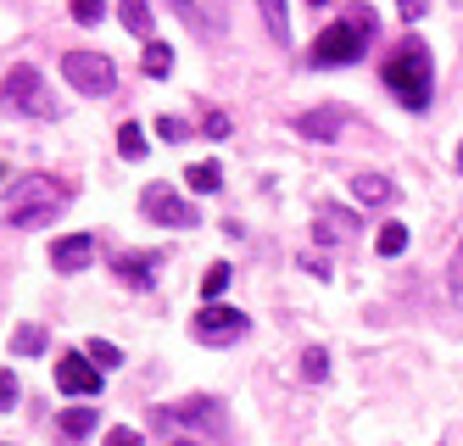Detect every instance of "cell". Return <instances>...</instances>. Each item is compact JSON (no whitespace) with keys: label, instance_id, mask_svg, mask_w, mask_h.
Here are the masks:
<instances>
[{"label":"cell","instance_id":"cell-1","mask_svg":"<svg viewBox=\"0 0 463 446\" xmlns=\"http://www.w3.org/2000/svg\"><path fill=\"white\" fill-rule=\"evenodd\" d=\"M73 201V185H56L51 174H28L12 185L6 207H0V223L12 229H40V223H56V213Z\"/></svg>","mask_w":463,"mask_h":446},{"label":"cell","instance_id":"cell-2","mask_svg":"<svg viewBox=\"0 0 463 446\" xmlns=\"http://www.w3.org/2000/svg\"><path fill=\"white\" fill-rule=\"evenodd\" d=\"M380 79H385V90H391L396 100H402L408 112H424V107H430V84H436V73H430V51H424V40H402V51L385 56Z\"/></svg>","mask_w":463,"mask_h":446},{"label":"cell","instance_id":"cell-3","mask_svg":"<svg viewBox=\"0 0 463 446\" xmlns=\"http://www.w3.org/2000/svg\"><path fill=\"white\" fill-rule=\"evenodd\" d=\"M6 107H17V112H28V118H56V95L45 90V79H40V67H28V62H17L12 73H6Z\"/></svg>","mask_w":463,"mask_h":446},{"label":"cell","instance_id":"cell-4","mask_svg":"<svg viewBox=\"0 0 463 446\" xmlns=\"http://www.w3.org/2000/svg\"><path fill=\"white\" fill-rule=\"evenodd\" d=\"M61 73H68V84L84 90V95H112L118 90V67L101 51H68L61 56Z\"/></svg>","mask_w":463,"mask_h":446},{"label":"cell","instance_id":"cell-5","mask_svg":"<svg viewBox=\"0 0 463 446\" xmlns=\"http://www.w3.org/2000/svg\"><path fill=\"white\" fill-rule=\"evenodd\" d=\"M363 45H369V33H363L357 23H329L313 40V62L318 67H346V62L363 56Z\"/></svg>","mask_w":463,"mask_h":446},{"label":"cell","instance_id":"cell-6","mask_svg":"<svg viewBox=\"0 0 463 446\" xmlns=\"http://www.w3.org/2000/svg\"><path fill=\"white\" fill-rule=\"evenodd\" d=\"M146 218L151 223H168V229H195V207L174 190V185H146Z\"/></svg>","mask_w":463,"mask_h":446},{"label":"cell","instance_id":"cell-7","mask_svg":"<svg viewBox=\"0 0 463 446\" xmlns=\"http://www.w3.org/2000/svg\"><path fill=\"white\" fill-rule=\"evenodd\" d=\"M195 335H202L207 346H223V340L246 335V313H235V307H223V301H213V307H202V313H195Z\"/></svg>","mask_w":463,"mask_h":446},{"label":"cell","instance_id":"cell-8","mask_svg":"<svg viewBox=\"0 0 463 446\" xmlns=\"http://www.w3.org/2000/svg\"><path fill=\"white\" fill-rule=\"evenodd\" d=\"M56 385L68 391V396H101V368H95L84 352L56 357Z\"/></svg>","mask_w":463,"mask_h":446},{"label":"cell","instance_id":"cell-9","mask_svg":"<svg viewBox=\"0 0 463 446\" xmlns=\"http://www.w3.org/2000/svg\"><path fill=\"white\" fill-rule=\"evenodd\" d=\"M174 419H184L190 430H207V435H229V419H223V407L213 402V396H190V402H179L174 407Z\"/></svg>","mask_w":463,"mask_h":446},{"label":"cell","instance_id":"cell-10","mask_svg":"<svg viewBox=\"0 0 463 446\" xmlns=\"http://www.w3.org/2000/svg\"><path fill=\"white\" fill-rule=\"evenodd\" d=\"M51 262H56L61 273L90 268V262H95V234H68V240H56V246H51Z\"/></svg>","mask_w":463,"mask_h":446},{"label":"cell","instance_id":"cell-11","mask_svg":"<svg viewBox=\"0 0 463 446\" xmlns=\"http://www.w3.org/2000/svg\"><path fill=\"white\" fill-rule=\"evenodd\" d=\"M341 128H346V112L341 107H318V112L296 118V134H307V140H341Z\"/></svg>","mask_w":463,"mask_h":446},{"label":"cell","instance_id":"cell-12","mask_svg":"<svg viewBox=\"0 0 463 446\" xmlns=\"http://www.w3.org/2000/svg\"><path fill=\"white\" fill-rule=\"evenodd\" d=\"M313 234L324 240V246H341V240H352V234H357V218H352L346 207H318Z\"/></svg>","mask_w":463,"mask_h":446},{"label":"cell","instance_id":"cell-13","mask_svg":"<svg viewBox=\"0 0 463 446\" xmlns=\"http://www.w3.org/2000/svg\"><path fill=\"white\" fill-rule=\"evenodd\" d=\"M352 195L363 201V207H385V201H396V185L385 174H357L352 179Z\"/></svg>","mask_w":463,"mask_h":446},{"label":"cell","instance_id":"cell-14","mask_svg":"<svg viewBox=\"0 0 463 446\" xmlns=\"http://www.w3.org/2000/svg\"><path fill=\"white\" fill-rule=\"evenodd\" d=\"M257 12H262V28H269V40H274V45H285V40H290L285 0H257Z\"/></svg>","mask_w":463,"mask_h":446},{"label":"cell","instance_id":"cell-15","mask_svg":"<svg viewBox=\"0 0 463 446\" xmlns=\"http://www.w3.org/2000/svg\"><path fill=\"white\" fill-rule=\"evenodd\" d=\"M118 17H123V28L128 33H151V0H118Z\"/></svg>","mask_w":463,"mask_h":446},{"label":"cell","instance_id":"cell-16","mask_svg":"<svg viewBox=\"0 0 463 446\" xmlns=\"http://www.w3.org/2000/svg\"><path fill=\"white\" fill-rule=\"evenodd\" d=\"M118 157H123V162H140V157H146V128H140V123H123V128H118Z\"/></svg>","mask_w":463,"mask_h":446},{"label":"cell","instance_id":"cell-17","mask_svg":"<svg viewBox=\"0 0 463 446\" xmlns=\"http://www.w3.org/2000/svg\"><path fill=\"white\" fill-rule=\"evenodd\" d=\"M184 179H190V190H195V195H213V190L223 185V167H218V162H195Z\"/></svg>","mask_w":463,"mask_h":446},{"label":"cell","instance_id":"cell-18","mask_svg":"<svg viewBox=\"0 0 463 446\" xmlns=\"http://www.w3.org/2000/svg\"><path fill=\"white\" fill-rule=\"evenodd\" d=\"M374 251H380V257H402V251H408V223H385V229L374 234Z\"/></svg>","mask_w":463,"mask_h":446},{"label":"cell","instance_id":"cell-19","mask_svg":"<svg viewBox=\"0 0 463 446\" xmlns=\"http://www.w3.org/2000/svg\"><path fill=\"white\" fill-rule=\"evenodd\" d=\"M151 262H156V257H135V251L118 257V280H123V285H151Z\"/></svg>","mask_w":463,"mask_h":446},{"label":"cell","instance_id":"cell-20","mask_svg":"<svg viewBox=\"0 0 463 446\" xmlns=\"http://www.w3.org/2000/svg\"><path fill=\"white\" fill-rule=\"evenodd\" d=\"M12 352H17V357H40V352H45V329H40V324H17Z\"/></svg>","mask_w":463,"mask_h":446},{"label":"cell","instance_id":"cell-21","mask_svg":"<svg viewBox=\"0 0 463 446\" xmlns=\"http://www.w3.org/2000/svg\"><path fill=\"white\" fill-rule=\"evenodd\" d=\"M140 67H146L151 79H168V73H174V51L162 45V40H151V45H146V56H140Z\"/></svg>","mask_w":463,"mask_h":446},{"label":"cell","instance_id":"cell-22","mask_svg":"<svg viewBox=\"0 0 463 446\" xmlns=\"http://www.w3.org/2000/svg\"><path fill=\"white\" fill-rule=\"evenodd\" d=\"M90 430H95V407H68V413H61V435L68 441H79Z\"/></svg>","mask_w":463,"mask_h":446},{"label":"cell","instance_id":"cell-23","mask_svg":"<svg viewBox=\"0 0 463 446\" xmlns=\"http://www.w3.org/2000/svg\"><path fill=\"white\" fill-rule=\"evenodd\" d=\"M84 357H90V363H95V368H101V374H107V368H118V363H123V352H118V346H112V340H101V335H95V340H90V346H84Z\"/></svg>","mask_w":463,"mask_h":446},{"label":"cell","instance_id":"cell-24","mask_svg":"<svg viewBox=\"0 0 463 446\" xmlns=\"http://www.w3.org/2000/svg\"><path fill=\"white\" fill-rule=\"evenodd\" d=\"M223 285H229V262H213V268H207V280H202V296H207V307L223 296Z\"/></svg>","mask_w":463,"mask_h":446},{"label":"cell","instance_id":"cell-25","mask_svg":"<svg viewBox=\"0 0 463 446\" xmlns=\"http://www.w3.org/2000/svg\"><path fill=\"white\" fill-rule=\"evenodd\" d=\"M324 374H329V352L324 346H307L302 352V380H324Z\"/></svg>","mask_w":463,"mask_h":446},{"label":"cell","instance_id":"cell-26","mask_svg":"<svg viewBox=\"0 0 463 446\" xmlns=\"http://www.w3.org/2000/svg\"><path fill=\"white\" fill-rule=\"evenodd\" d=\"M17 396H23L17 374H12V368H0V413H12V407H17Z\"/></svg>","mask_w":463,"mask_h":446},{"label":"cell","instance_id":"cell-27","mask_svg":"<svg viewBox=\"0 0 463 446\" xmlns=\"http://www.w3.org/2000/svg\"><path fill=\"white\" fill-rule=\"evenodd\" d=\"M174 12H179V17H184L190 28H202V33H218V28H213V23L202 17V6H195V0H174Z\"/></svg>","mask_w":463,"mask_h":446},{"label":"cell","instance_id":"cell-28","mask_svg":"<svg viewBox=\"0 0 463 446\" xmlns=\"http://www.w3.org/2000/svg\"><path fill=\"white\" fill-rule=\"evenodd\" d=\"M101 12H107V0H73V23H101Z\"/></svg>","mask_w":463,"mask_h":446},{"label":"cell","instance_id":"cell-29","mask_svg":"<svg viewBox=\"0 0 463 446\" xmlns=\"http://www.w3.org/2000/svg\"><path fill=\"white\" fill-rule=\"evenodd\" d=\"M156 134H162V140H184V134H190V128H184L179 118H156Z\"/></svg>","mask_w":463,"mask_h":446},{"label":"cell","instance_id":"cell-30","mask_svg":"<svg viewBox=\"0 0 463 446\" xmlns=\"http://www.w3.org/2000/svg\"><path fill=\"white\" fill-rule=\"evenodd\" d=\"M396 12H402V23H419L430 12V0H396Z\"/></svg>","mask_w":463,"mask_h":446},{"label":"cell","instance_id":"cell-31","mask_svg":"<svg viewBox=\"0 0 463 446\" xmlns=\"http://www.w3.org/2000/svg\"><path fill=\"white\" fill-rule=\"evenodd\" d=\"M223 134H229V118L223 112H207V140H223Z\"/></svg>","mask_w":463,"mask_h":446},{"label":"cell","instance_id":"cell-32","mask_svg":"<svg viewBox=\"0 0 463 446\" xmlns=\"http://www.w3.org/2000/svg\"><path fill=\"white\" fill-rule=\"evenodd\" d=\"M107 446H140L135 430H107Z\"/></svg>","mask_w":463,"mask_h":446},{"label":"cell","instance_id":"cell-33","mask_svg":"<svg viewBox=\"0 0 463 446\" xmlns=\"http://www.w3.org/2000/svg\"><path fill=\"white\" fill-rule=\"evenodd\" d=\"M452 285L463 290V240H458V251H452Z\"/></svg>","mask_w":463,"mask_h":446},{"label":"cell","instance_id":"cell-34","mask_svg":"<svg viewBox=\"0 0 463 446\" xmlns=\"http://www.w3.org/2000/svg\"><path fill=\"white\" fill-rule=\"evenodd\" d=\"M458 174H463V146H458Z\"/></svg>","mask_w":463,"mask_h":446},{"label":"cell","instance_id":"cell-35","mask_svg":"<svg viewBox=\"0 0 463 446\" xmlns=\"http://www.w3.org/2000/svg\"><path fill=\"white\" fill-rule=\"evenodd\" d=\"M313 6H324V0H313Z\"/></svg>","mask_w":463,"mask_h":446},{"label":"cell","instance_id":"cell-36","mask_svg":"<svg viewBox=\"0 0 463 446\" xmlns=\"http://www.w3.org/2000/svg\"><path fill=\"white\" fill-rule=\"evenodd\" d=\"M179 446H190V441H179Z\"/></svg>","mask_w":463,"mask_h":446},{"label":"cell","instance_id":"cell-37","mask_svg":"<svg viewBox=\"0 0 463 446\" xmlns=\"http://www.w3.org/2000/svg\"><path fill=\"white\" fill-rule=\"evenodd\" d=\"M0 179H6V174H0Z\"/></svg>","mask_w":463,"mask_h":446}]
</instances>
